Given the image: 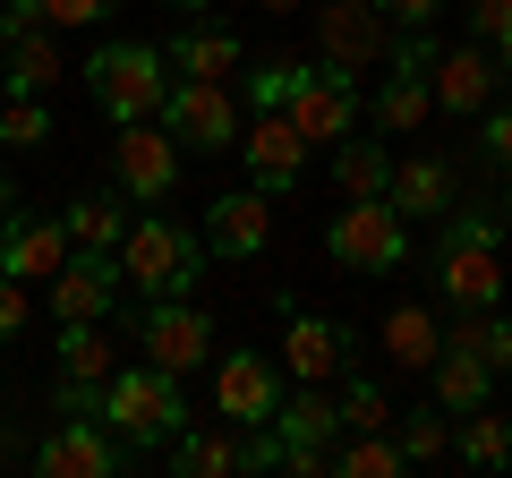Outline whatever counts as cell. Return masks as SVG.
<instances>
[{
	"mask_svg": "<svg viewBox=\"0 0 512 478\" xmlns=\"http://www.w3.org/2000/svg\"><path fill=\"white\" fill-rule=\"evenodd\" d=\"M111 265H120V291H137V299H188L205 274V239L180 231L171 214H128Z\"/></svg>",
	"mask_w": 512,
	"mask_h": 478,
	"instance_id": "cell-1",
	"label": "cell"
},
{
	"mask_svg": "<svg viewBox=\"0 0 512 478\" xmlns=\"http://www.w3.org/2000/svg\"><path fill=\"white\" fill-rule=\"evenodd\" d=\"M94 419H103L128 453H163V444L188 427L180 376L154 368V359H146V368H111V385H103V402H94Z\"/></svg>",
	"mask_w": 512,
	"mask_h": 478,
	"instance_id": "cell-2",
	"label": "cell"
},
{
	"mask_svg": "<svg viewBox=\"0 0 512 478\" xmlns=\"http://www.w3.org/2000/svg\"><path fill=\"white\" fill-rule=\"evenodd\" d=\"M436 291L453 299V308H495V291H504V222H487V214H453L444 222Z\"/></svg>",
	"mask_w": 512,
	"mask_h": 478,
	"instance_id": "cell-3",
	"label": "cell"
},
{
	"mask_svg": "<svg viewBox=\"0 0 512 478\" xmlns=\"http://www.w3.org/2000/svg\"><path fill=\"white\" fill-rule=\"evenodd\" d=\"M86 94L103 120H154L171 94V52H154V43H103V52L86 60Z\"/></svg>",
	"mask_w": 512,
	"mask_h": 478,
	"instance_id": "cell-4",
	"label": "cell"
},
{
	"mask_svg": "<svg viewBox=\"0 0 512 478\" xmlns=\"http://www.w3.org/2000/svg\"><path fill=\"white\" fill-rule=\"evenodd\" d=\"M325 257L342 265V274H393V265H410V222L384 197H350L342 214L325 222Z\"/></svg>",
	"mask_w": 512,
	"mask_h": 478,
	"instance_id": "cell-5",
	"label": "cell"
},
{
	"mask_svg": "<svg viewBox=\"0 0 512 478\" xmlns=\"http://www.w3.org/2000/svg\"><path fill=\"white\" fill-rule=\"evenodd\" d=\"M308 26H316V60L325 69H384L393 52V18H384L376 0H308Z\"/></svg>",
	"mask_w": 512,
	"mask_h": 478,
	"instance_id": "cell-6",
	"label": "cell"
},
{
	"mask_svg": "<svg viewBox=\"0 0 512 478\" xmlns=\"http://www.w3.org/2000/svg\"><path fill=\"white\" fill-rule=\"evenodd\" d=\"M282 120H291L308 146H342V137L359 129V77L325 69V60H299V86H291V103H282Z\"/></svg>",
	"mask_w": 512,
	"mask_h": 478,
	"instance_id": "cell-7",
	"label": "cell"
},
{
	"mask_svg": "<svg viewBox=\"0 0 512 478\" xmlns=\"http://www.w3.org/2000/svg\"><path fill=\"white\" fill-rule=\"evenodd\" d=\"M154 120H163L180 146H197V154L239 146V94L222 86V77H171V94H163Z\"/></svg>",
	"mask_w": 512,
	"mask_h": 478,
	"instance_id": "cell-8",
	"label": "cell"
},
{
	"mask_svg": "<svg viewBox=\"0 0 512 478\" xmlns=\"http://www.w3.org/2000/svg\"><path fill=\"white\" fill-rule=\"evenodd\" d=\"M137 350H146L154 368L188 376V368L214 359V316H205L197 299H146V308H137Z\"/></svg>",
	"mask_w": 512,
	"mask_h": 478,
	"instance_id": "cell-9",
	"label": "cell"
},
{
	"mask_svg": "<svg viewBox=\"0 0 512 478\" xmlns=\"http://www.w3.org/2000/svg\"><path fill=\"white\" fill-rule=\"evenodd\" d=\"M111 171H120L128 205H163L180 188V137L163 120H120V146H111Z\"/></svg>",
	"mask_w": 512,
	"mask_h": 478,
	"instance_id": "cell-10",
	"label": "cell"
},
{
	"mask_svg": "<svg viewBox=\"0 0 512 478\" xmlns=\"http://www.w3.org/2000/svg\"><path fill=\"white\" fill-rule=\"evenodd\" d=\"M239 163H248V188H265V197H282V188L308 180V137L282 120V111H256V120H239Z\"/></svg>",
	"mask_w": 512,
	"mask_h": 478,
	"instance_id": "cell-11",
	"label": "cell"
},
{
	"mask_svg": "<svg viewBox=\"0 0 512 478\" xmlns=\"http://www.w3.org/2000/svg\"><path fill=\"white\" fill-rule=\"evenodd\" d=\"M282 393H291V385H282V368L265 359V350H231V359L214 368V410L231 427H265L282 410Z\"/></svg>",
	"mask_w": 512,
	"mask_h": 478,
	"instance_id": "cell-12",
	"label": "cell"
},
{
	"mask_svg": "<svg viewBox=\"0 0 512 478\" xmlns=\"http://www.w3.org/2000/svg\"><path fill=\"white\" fill-rule=\"evenodd\" d=\"M35 470L43 478H111V470H128V444L103 436V419H60L35 444Z\"/></svg>",
	"mask_w": 512,
	"mask_h": 478,
	"instance_id": "cell-13",
	"label": "cell"
},
{
	"mask_svg": "<svg viewBox=\"0 0 512 478\" xmlns=\"http://www.w3.org/2000/svg\"><path fill=\"white\" fill-rule=\"evenodd\" d=\"M197 239L214 257H265V248H274V197H265V188H222V197L205 205Z\"/></svg>",
	"mask_w": 512,
	"mask_h": 478,
	"instance_id": "cell-14",
	"label": "cell"
},
{
	"mask_svg": "<svg viewBox=\"0 0 512 478\" xmlns=\"http://www.w3.org/2000/svg\"><path fill=\"white\" fill-rule=\"evenodd\" d=\"M111 299H120V265H111V248H77V257L52 274V316H60V325H103Z\"/></svg>",
	"mask_w": 512,
	"mask_h": 478,
	"instance_id": "cell-15",
	"label": "cell"
},
{
	"mask_svg": "<svg viewBox=\"0 0 512 478\" xmlns=\"http://www.w3.org/2000/svg\"><path fill=\"white\" fill-rule=\"evenodd\" d=\"M282 350H291L299 385H333V376H350V333L333 325V316L291 308V299H282Z\"/></svg>",
	"mask_w": 512,
	"mask_h": 478,
	"instance_id": "cell-16",
	"label": "cell"
},
{
	"mask_svg": "<svg viewBox=\"0 0 512 478\" xmlns=\"http://www.w3.org/2000/svg\"><path fill=\"white\" fill-rule=\"evenodd\" d=\"M60 265H69V231H60V214H9V222H0V274L52 282Z\"/></svg>",
	"mask_w": 512,
	"mask_h": 478,
	"instance_id": "cell-17",
	"label": "cell"
},
{
	"mask_svg": "<svg viewBox=\"0 0 512 478\" xmlns=\"http://www.w3.org/2000/svg\"><path fill=\"white\" fill-rule=\"evenodd\" d=\"M427 86H436V111H453V120H478V111L495 103V52H487V43H461V52H436Z\"/></svg>",
	"mask_w": 512,
	"mask_h": 478,
	"instance_id": "cell-18",
	"label": "cell"
},
{
	"mask_svg": "<svg viewBox=\"0 0 512 478\" xmlns=\"http://www.w3.org/2000/svg\"><path fill=\"white\" fill-rule=\"evenodd\" d=\"M0 94H52L60 77V43H52V26H26V35H0Z\"/></svg>",
	"mask_w": 512,
	"mask_h": 478,
	"instance_id": "cell-19",
	"label": "cell"
},
{
	"mask_svg": "<svg viewBox=\"0 0 512 478\" xmlns=\"http://www.w3.org/2000/svg\"><path fill=\"white\" fill-rule=\"evenodd\" d=\"M427 393H436V410H478V402H495V368L478 359V350L444 342L436 359H427Z\"/></svg>",
	"mask_w": 512,
	"mask_h": 478,
	"instance_id": "cell-20",
	"label": "cell"
},
{
	"mask_svg": "<svg viewBox=\"0 0 512 478\" xmlns=\"http://www.w3.org/2000/svg\"><path fill=\"white\" fill-rule=\"evenodd\" d=\"M384 205H393L402 222L444 214V205H453V171H444L436 154H410V163H393V180H384Z\"/></svg>",
	"mask_w": 512,
	"mask_h": 478,
	"instance_id": "cell-21",
	"label": "cell"
},
{
	"mask_svg": "<svg viewBox=\"0 0 512 478\" xmlns=\"http://www.w3.org/2000/svg\"><path fill=\"white\" fill-rule=\"evenodd\" d=\"M60 231H69V248H120L128 197H120V188H77V197L60 205Z\"/></svg>",
	"mask_w": 512,
	"mask_h": 478,
	"instance_id": "cell-22",
	"label": "cell"
},
{
	"mask_svg": "<svg viewBox=\"0 0 512 478\" xmlns=\"http://www.w3.org/2000/svg\"><path fill=\"white\" fill-rule=\"evenodd\" d=\"M427 111H436L427 69H402V60H393V77L376 86V129H384V137H419V129H427Z\"/></svg>",
	"mask_w": 512,
	"mask_h": 478,
	"instance_id": "cell-23",
	"label": "cell"
},
{
	"mask_svg": "<svg viewBox=\"0 0 512 478\" xmlns=\"http://www.w3.org/2000/svg\"><path fill=\"white\" fill-rule=\"evenodd\" d=\"M239 69H248V52H239L231 26H188V35L171 43V77H222V86H231Z\"/></svg>",
	"mask_w": 512,
	"mask_h": 478,
	"instance_id": "cell-24",
	"label": "cell"
},
{
	"mask_svg": "<svg viewBox=\"0 0 512 478\" xmlns=\"http://www.w3.org/2000/svg\"><path fill=\"white\" fill-rule=\"evenodd\" d=\"M171 461H180L188 478H231V470H248V436H231V419L222 427H180V436H171Z\"/></svg>",
	"mask_w": 512,
	"mask_h": 478,
	"instance_id": "cell-25",
	"label": "cell"
},
{
	"mask_svg": "<svg viewBox=\"0 0 512 478\" xmlns=\"http://www.w3.org/2000/svg\"><path fill=\"white\" fill-rule=\"evenodd\" d=\"M453 453L470 461V470H504V461H512V419H504L495 402L453 410Z\"/></svg>",
	"mask_w": 512,
	"mask_h": 478,
	"instance_id": "cell-26",
	"label": "cell"
},
{
	"mask_svg": "<svg viewBox=\"0 0 512 478\" xmlns=\"http://www.w3.org/2000/svg\"><path fill=\"white\" fill-rule=\"evenodd\" d=\"M436 350H444V325L419 308V299H402V308L384 316V359H393V368L427 376V359H436Z\"/></svg>",
	"mask_w": 512,
	"mask_h": 478,
	"instance_id": "cell-27",
	"label": "cell"
},
{
	"mask_svg": "<svg viewBox=\"0 0 512 478\" xmlns=\"http://www.w3.org/2000/svg\"><path fill=\"white\" fill-rule=\"evenodd\" d=\"M111 342H103V325H60V376L69 385H86V393H103L111 385Z\"/></svg>",
	"mask_w": 512,
	"mask_h": 478,
	"instance_id": "cell-28",
	"label": "cell"
},
{
	"mask_svg": "<svg viewBox=\"0 0 512 478\" xmlns=\"http://www.w3.org/2000/svg\"><path fill=\"white\" fill-rule=\"evenodd\" d=\"M333 180H342V197H384V180H393V154L367 146V137L350 129L342 154H333Z\"/></svg>",
	"mask_w": 512,
	"mask_h": 478,
	"instance_id": "cell-29",
	"label": "cell"
},
{
	"mask_svg": "<svg viewBox=\"0 0 512 478\" xmlns=\"http://www.w3.org/2000/svg\"><path fill=\"white\" fill-rule=\"evenodd\" d=\"M333 470L342 478H402V444H393V427H376V436H342L333 444Z\"/></svg>",
	"mask_w": 512,
	"mask_h": 478,
	"instance_id": "cell-30",
	"label": "cell"
},
{
	"mask_svg": "<svg viewBox=\"0 0 512 478\" xmlns=\"http://www.w3.org/2000/svg\"><path fill=\"white\" fill-rule=\"evenodd\" d=\"M393 444H402L410 470L419 461H444L453 453V410H410V419H393Z\"/></svg>",
	"mask_w": 512,
	"mask_h": 478,
	"instance_id": "cell-31",
	"label": "cell"
},
{
	"mask_svg": "<svg viewBox=\"0 0 512 478\" xmlns=\"http://www.w3.org/2000/svg\"><path fill=\"white\" fill-rule=\"evenodd\" d=\"M0 146H52V111H43V94H0Z\"/></svg>",
	"mask_w": 512,
	"mask_h": 478,
	"instance_id": "cell-32",
	"label": "cell"
},
{
	"mask_svg": "<svg viewBox=\"0 0 512 478\" xmlns=\"http://www.w3.org/2000/svg\"><path fill=\"white\" fill-rule=\"evenodd\" d=\"M342 436H376V427H393V410H384V385L376 376H342Z\"/></svg>",
	"mask_w": 512,
	"mask_h": 478,
	"instance_id": "cell-33",
	"label": "cell"
},
{
	"mask_svg": "<svg viewBox=\"0 0 512 478\" xmlns=\"http://www.w3.org/2000/svg\"><path fill=\"white\" fill-rule=\"evenodd\" d=\"M291 86H299V60H256V69H248V103L256 111H282Z\"/></svg>",
	"mask_w": 512,
	"mask_h": 478,
	"instance_id": "cell-34",
	"label": "cell"
},
{
	"mask_svg": "<svg viewBox=\"0 0 512 478\" xmlns=\"http://www.w3.org/2000/svg\"><path fill=\"white\" fill-rule=\"evenodd\" d=\"M43 9V26H52V35H69V26H103L111 18V0H35Z\"/></svg>",
	"mask_w": 512,
	"mask_h": 478,
	"instance_id": "cell-35",
	"label": "cell"
},
{
	"mask_svg": "<svg viewBox=\"0 0 512 478\" xmlns=\"http://www.w3.org/2000/svg\"><path fill=\"white\" fill-rule=\"evenodd\" d=\"M478 120H487V129H478V146H487V163H495V171H512V103H487Z\"/></svg>",
	"mask_w": 512,
	"mask_h": 478,
	"instance_id": "cell-36",
	"label": "cell"
},
{
	"mask_svg": "<svg viewBox=\"0 0 512 478\" xmlns=\"http://www.w3.org/2000/svg\"><path fill=\"white\" fill-rule=\"evenodd\" d=\"M26 316H35L26 282H18V274H0V342H18V333H26Z\"/></svg>",
	"mask_w": 512,
	"mask_h": 478,
	"instance_id": "cell-37",
	"label": "cell"
},
{
	"mask_svg": "<svg viewBox=\"0 0 512 478\" xmlns=\"http://www.w3.org/2000/svg\"><path fill=\"white\" fill-rule=\"evenodd\" d=\"M512 35V0H470V43H504Z\"/></svg>",
	"mask_w": 512,
	"mask_h": 478,
	"instance_id": "cell-38",
	"label": "cell"
},
{
	"mask_svg": "<svg viewBox=\"0 0 512 478\" xmlns=\"http://www.w3.org/2000/svg\"><path fill=\"white\" fill-rule=\"evenodd\" d=\"M376 9H384L393 26H436V9H444V0H376Z\"/></svg>",
	"mask_w": 512,
	"mask_h": 478,
	"instance_id": "cell-39",
	"label": "cell"
},
{
	"mask_svg": "<svg viewBox=\"0 0 512 478\" xmlns=\"http://www.w3.org/2000/svg\"><path fill=\"white\" fill-rule=\"evenodd\" d=\"M256 9H265V18H291V9L308 18V0H256Z\"/></svg>",
	"mask_w": 512,
	"mask_h": 478,
	"instance_id": "cell-40",
	"label": "cell"
},
{
	"mask_svg": "<svg viewBox=\"0 0 512 478\" xmlns=\"http://www.w3.org/2000/svg\"><path fill=\"white\" fill-rule=\"evenodd\" d=\"M487 52H495V77H512V35H504V43H487Z\"/></svg>",
	"mask_w": 512,
	"mask_h": 478,
	"instance_id": "cell-41",
	"label": "cell"
},
{
	"mask_svg": "<svg viewBox=\"0 0 512 478\" xmlns=\"http://www.w3.org/2000/svg\"><path fill=\"white\" fill-rule=\"evenodd\" d=\"M9 197H18V180H9V163H0V222H9Z\"/></svg>",
	"mask_w": 512,
	"mask_h": 478,
	"instance_id": "cell-42",
	"label": "cell"
},
{
	"mask_svg": "<svg viewBox=\"0 0 512 478\" xmlns=\"http://www.w3.org/2000/svg\"><path fill=\"white\" fill-rule=\"evenodd\" d=\"M163 9H205V0H163Z\"/></svg>",
	"mask_w": 512,
	"mask_h": 478,
	"instance_id": "cell-43",
	"label": "cell"
},
{
	"mask_svg": "<svg viewBox=\"0 0 512 478\" xmlns=\"http://www.w3.org/2000/svg\"><path fill=\"white\" fill-rule=\"evenodd\" d=\"M495 222H504V231H512V197H504V214H495Z\"/></svg>",
	"mask_w": 512,
	"mask_h": 478,
	"instance_id": "cell-44",
	"label": "cell"
}]
</instances>
